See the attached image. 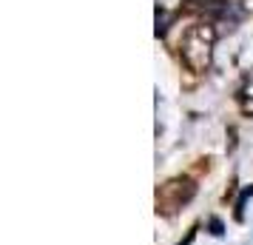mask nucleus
<instances>
[{
	"mask_svg": "<svg viewBox=\"0 0 253 245\" xmlns=\"http://www.w3.org/2000/svg\"><path fill=\"white\" fill-rule=\"evenodd\" d=\"M213 43H216V29L211 23H194L188 26V32L179 40V54L182 63L191 71L202 74L211 69V60H213Z\"/></svg>",
	"mask_w": 253,
	"mask_h": 245,
	"instance_id": "1",
	"label": "nucleus"
},
{
	"mask_svg": "<svg viewBox=\"0 0 253 245\" xmlns=\"http://www.w3.org/2000/svg\"><path fill=\"white\" fill-rule=\"evenodd\" d=\"M196 194V183L191 177H173L165 186L157 188V211L160 214H176V211L188 205Z\"/></svg>",
	"mask_w": 253,
	"mask_h": 245,
	"instance_id": "2",
	"label": "nucleus"
},
{
	"mask_svg": "<svg viewBox=\"0 0 253 245\" xmlns=\"http://www.w3.org/2000/svg\"><path fill=\"white\" fill-rule=\"evenodd\" d=\"M182 9L199 12L211 20H230V23H236L242 17V9L236 0H182Z\"/></svg>",
	"mask_w": 253,
	"mask_h": 245,
	"instance_id": "3",
	"label": "nucleus"
},
{
	"mask_svg": "<svg viewBox=\"0 0 253 245\" xmlns=\"http://www.w3.org/2000/svg\"><path fill=\"white\" fill-rule=\"evenodd\" d=\"M157 37H165V32H168V12L162 9V6H157Z\"/></svg>",
	"mask_w": 253,
	"mask_h": 245,
	"instance_id": "4",
	"label": "nucleus"
},
{
	"mask_svg": "<svg viewBox=\"0 0 253 245\" xmlns=\"http://www.w3.org/2000/svg\"><path fill=\"white\" fill-rule=\"evenodd\" d=\"M251 194H253V186L245 188V191H242V197H239V202H236V217H239V220H242V214H245V199L251 197Z\"/></svg>",
	"mask_w": 253,
	"mask_h": 245,
	"instance_id": "5",
	"label": "nucleus"
},
{
	"mask_svg": "<svg viewBox=\"0 0 253 245\" xmlns=\"http://www.w3.org/2000/svg\"><path fill=\"white\" fill-rule=\"evenodd\" d=\"M211 228H213V234L219 237V234H222V222H219V220H211Z\"/></svg>",
	"mask_w": 253,
	"mask_h": 245,
	"instance_id": "6",
	"label": "nucleus"
},
{
	"mask_svg": "<svg viewBox=\"0 0 253 245\" xmlns=\"http://www.w3.org/2000/svg\"><path fill=\"white\" fill-rule=\"evenodd\" d=\"M194 234H196V228H194V231H188V237H185V243H179V245H191V240H194Z\"/></svg>",
	"mask_w": 253,
	"mask_h": 245,
	"instance_id": "7",
	"label": "nucleus"
}]
</instances>
